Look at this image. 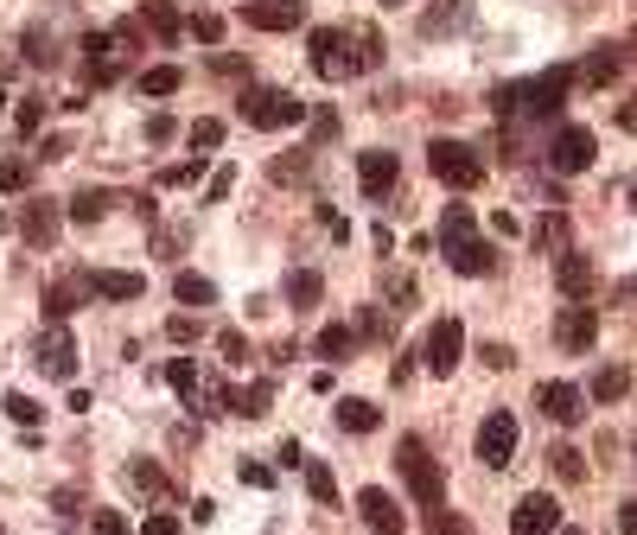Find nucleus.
<instances>
[{"mask_svg":"<svg viewBox=\"0 0 637 535\" xmlns=\"http://www.w3.org/2000/svg\"><path fill=\"white\" fill-rule=\"evenodd\" d=\"M561 535H587V529H561Z\"/></svg>","mask_w":637,"mask_h":535,"instance_id":"nucleus-52","label":"nucleus"},{"mask_svg":"<svg viewBox=\"0 0 637 535\" xmlns=\"http://www.w3.org/2000/svg\"><path fill=\"white\" fill-rule=\"evenodd\" d=\"M319 223H325V236H332V243H344V236H351V223H344L332 204H319Z\"/></svg>","mask_w":637,"mask_h":535,"instance_id":"nucleus-43","label":"nucleus"},{"mask_svg":"<svg viewBox=\"0 0 637 535\" xmlns=\"http://www.w3.org/2000/svg\"><path fill=\"white\" fill-rule=\"evenodd\" d=\"M427 166H434V179L453 185V192H472V185L485 179V160H478V147H466V141H427Z\"/></svg>","mask_w":637,"mask_h":535,"instance_id":"nucleus-4","label":"nucleus"},{"mask_svg":"<svg viewBox=\"0 0 637 535\" xmlns=\"http://www.w3.org/2000/svg\"><path fill=\"white\" fill-rule=\"evenodd\" d=\"M440 249H446V262H453L459 274H497V249L478 236V223L466 204H446V217H440Z\"/></svg>","mask_w":637,"mask_h":535,"instance_id":"nucleus-1","label":"nucleus"},{"mask_svg":"<svg viewBox=\"0 0 637 535\" xmlns=\"http://www.w3.org/2000/svg\"><path fill=\"white\" fill-rule=\"evenodd\" d=\"M555 281H561L567 300H587V293H593V262H587V255H561Z\"/></svg>","mask_w":637,"mask_h":535,"instance_id":"nucleus-21","label":"nucleus"},{"mask_svg":"<svg viewBox=\"0 0 637 535\" xmlns=\"http://www.w3.org/2000/svg\"><path fill=\"white\" fill-rule=\"evenodd\" d=\"M357 338H389V325H383V313H376V306H364V313H357Z\"/></svg>","mask_w":637,"mask_h":535,"instance_id":"nucleus-39","label":"nucleus"},{"mask_svg":"<svg viewBox=\"0 0 637 535\" xmlns=\"http://www.w3.org/2000/svg\"><path fill=\"white\" fill-rule=\"evenodd\" d=\"M338 427H344V434H376L383 414H376V402H364V395H344V402H338Z\"/></svg>","mask_w":637,"mask_h":535,"instance_id":"nucleus-19","label":"nucleus"},{"mask_svg":"<svg viewBox=\"0 0 637 535\" xmlns=\"http://www.w3.org/2000/svg\"><path fill=\"white\" fill-rule=\"evenodd\" d=\"M185 32H192L198 45H223V13H192V26H185Z\"/></svg>","mask_w":637,"mask_h":535,"instance_id":"nucleus-33","label":"nucleus"},{"mask_svg":"<svg viewBox=\"0 0 637 535\" xmlns=\"http://www.w3.org/2000/svg\"><path fill=\"white\" fill-rule=\"evenodd\" d=\"M319 293H325V281H319L313 268H294V274H287V300H294L300 313H313V306H319Z\"/></svg>","mask_w":637,"mask_h":535,"instance_id":"nucleus-23","label":"nucleus"},{"mask_svg":"<svg viewBox=\"0 0 637 535\" xmlns=\"http://www.w3.org/2000/svg\"><path fill=\"white\" fill-rule=\"evenodd\" d=\"M192 147H198V153H217V147H223V122H217V115L192 122Z\"/></svg>","mask_w":637,"mask_h":535,"instance_id":"nucleus-34","label":"nucleus"},{"mask_svg":"<svg viewBox=\"0 0 637 535\" xmlns=\"http://www.w3.org/2000/svg\"><path fill=\"white\" fill-rule=\"evenodd\" d=\"M383 7H395V0H383Z\"/></svg>","mask_w":637,"mask_h":535,"instance_id":"nucleus-54","label":"nucleus"},{"mask_svg":"<svg viewBox=\"0 0 637 535\" xmlns=\"http://www.w3.org/2000/svg\"><path fill=\"white\" fill-rule=\"evenodd\" d=\"M58 223H64L58 204H51V198H32V204H26V217H20V230H26V243H32V249H51V243H58Z\"/></svg>","mask_w":637,"mask_h":535,"instance_id":"nucleus-18","label":"nucleus"},{"mask_svg":"<svg viewBox=\"0 0 637 535\" xmlns=\"http://www.w3.org/2000/svg\"><path fill=\"white\" fill-rule=\"evenodd\" d=\"M230 179H236V172H230V166H223V172H217V179H211V185H204V198H211V204H217V198H230Z\"/></svg>","mask_w":637,"mask_h":535,"instance_id":"nucleus-49","label":"nucleus"},{"mask_svg":"<svg viewBox=\"0 0 637 535\" xmlns=\"http://www.w3.org/2000/svg\"><path fill=\"white\" fill-rule=\"evenodd\" d=\"M90 535H128V523H122L115 510H96V516H90Z\"/></svg>","mask_w":637,"mask_h":535,"instance_id":"nucleus-40","label":"nucleus"},{"mask_svg":"<svg viewBox=\"0 0 637 535\" xmlns=\"http://www.w3.org/2000/svg\"><path fill=\"white\" fill-rule=\"evenodd\" d=\"M166 338H172V344H198V338H204V325H198V319H179V313H172Z\"/></svg>","mask_w":637,"mask_h":535,"instance_id":"nucleus-38","label":"nucleus"},{"mask_svg":"<svg viewBox=\"0 0 637 535\" xmlns=\"http://www.w3.org/2000/svg\"><path fill=\"white\" fill-rule=\"evenodd\" d=\"M109 204H115L109 192H77V198H71V217H77V223H96V217H109Z\"/></svg>","mask_w":637,"mask_h":535,"instance_id":"nucleus-31","label":"nucleus"},{"mask_svg":"<svg viewBox=\"0 0 637 535\" xmlns=\"http://www.w3.org/2000/svg\"><path fill=\"white\" fill-rule=\"evenodd\" d=\"M32 364L45 376H77V332L71 325H45V332L32 338Z\"/></svg>","mask_w":637,"mask_h":535,"instance_id":"nucleus-7","label":"nucleus"},{"mask_svg":"<svg viewBox=\"0 0 637 535\" xmlns=\"http://www.w3.org/2000/svg\"><path fill=\"white\" fill-rule=\"evenodd\" d=\"M357 516H364V523H370L376 535H402V523H408L402 504H395V497H389L383 485H364V491H357Z\"/></svg>","mask_w":637,"mask_h":535,"instance_id":"nucleus-13","label":"nucleus"},{"mask_svg":"<svg viewBox=\"0 0 637 535\" xmlns=\"http://www.w3.org/2000/svg\"><path fill=\"white\" fill-rule=\"evenodd\" d=\"M7 414H13V421H20V427H39V421H45V408L32 402V395H20V389L7 395Z\"/></svg>","mask_w":637,"mask_h":535,"instance_id":"nucleus-35","label":"nucleus"},{"mask_svg":"<svg viewBox=\"0 0 637 535\" xmlns=\"http://www.w3.org/2000/svg\"><path fill=\"white\" fill-rule=\"evenodd\" d=\"M147 141H172V115H153V122H147Z\"/></svg>","mask_w":637,"mask_h":535,"instance_id":"nucleus-50","label":"nucleus"},{"mask_svg":"<svg viewBox=\"0 0 637 535\" xmlns=\"http://www.w3.org/2000/svg\"><path fill=\"white\" fill-rule=\"evenodd\" d=\"M555 472H561V478H580V472H587V459H580L574 446H561V453H555Z\"/></svg>","mask_w":637,"mask_h":535,"instance_id":"nucleus-44","label":"nucleus"},{"mask_svg":"<svg viewBox=\"0 0 637 535\" xmlns=\"http://www.w3.org/2000/svg\"><path fill=\"white\" fill-rule=\"evenodd\" d=\"M536 408L548 414V421H561V427H574L580 414H587V395H580L574 383H542L536 389Z\"/></svg>","mask_w":637,"mask_h":535,"instance_id":"nucleus-17","label":"nucleus"},{"mask_svg":"<svg viewBox=\"0 0 637 535\" xmlns=\"http://www.w3.org/2000/svg\"><path fill=\"white\" fill-rule=\"evenodd\" d=\"M395 153L389 147H370V153H357V185H364V198H389L395 192Z\"/></svg>","mask_w":637,"mask_h":535,"instance_id":"nucleus-14","label":"nucleus"},{"mask_svg":"<svg viewBox=\"0 0 637 535\" xmlns=\"http://www.w3.org/2000/svg\"><path fill=\"white\" fill-rule=\"evenodd\" d=\"M90 287L102 293V300H141V287H147V281H141V274H122V268H96V274H90Z\"/></svg>","mask_w":637,"mask_h":535,"instance_id":"nucleus-20","label":"nucleus"},{"mask_svg":"<svg viewBox=\"0 0 637 535\" xmlns=\"http://www.w3.org/2000/svg\"><path fill=\"white\" fill-rule=\"evenodd\" d=\"M90 293H96V287H90V274H64V281H51V287H45V319H51V325H64L83 300H90Z\"/></svg>","mask_w":637,"mask_h":535,"instance_id":"nucleus-15","label":"nucleus"},{"mask_svg":"<svg viewBox=\"0 0 637 535\" xmlns=\"http://www.w3.org/2000/svg\"><path fill=\"white\" fill-rule=\"evenodd\" d=\"M510 535H561V504H555L548 491L516 497V510H510Z\"/></svg>","mask_w":637,"mask_h":535,"instance_id":"nucleus-9","label":"nucleus"},{"mask_svg":"<svg viewBox=\"0 0 637 535\" xmlns=\"http://www.w3.org/2000/svg\"><path fill=\"white\" fill-rule=\"evenodd\" d=\"M185 26H192V20H179V7H166V0H153V7H147V32H153V39H179V32Z\"/></svg>","mask_w":637,"mask_h":535,"instance_id":"nucleus-25","label":"nucleus"},{"mask_svg":"<svg viewBox=\"0 0 637 535\" xmlns=\"http://www.w3.org/2000/svg\"><path fill=\"white\" fill-rule=\"evenodd\" d=\"M172 300H179V306H211L217 281H211V274H172Z\"/></svg>","mask_w":637,"mask_h":535,"instance_id":"nucleus-22","label":"nucleus"},{"mask_svg":"<svg viewBox=\"0 0 637 535\" xmlns=\"http://www.w3.org/2000/svg\"><path fill=\"white\" fill-rule=\"evenodd\" d=\"M141 535H179V516H147Z\"/></svg>","mask_w":637,"mask_h":535,"instance_id":"nucleus-48","label":"nucleus"},{"mask_svg":"<svg viewBox=\"0 0 637 535\" xmlns=\"http://www.w3.org/2000/svg\"><path fill=\"white\" fill-rule=\"evenodd\" d=\"M567 90H574V71H548V77H536V83H523V115H536V122L561 115Z\"/></svg>","mask_w":637,"mask_h":535,"instance_id":"nucleus-11","label":"nucleus"},{"mask_svg":"<svg viewBox=\"0 0 637 535\" xmlns=\"http://www.w3.org/2000/svg\"><path fill=\"white\" fill-rule=\"evenodd\" d=\"M217 344H223V357H230V364H243V357H249V338H243V332H223Z\"/></svg>","mask_w":637,"mask_h":535,"instance_id":"nucleus-47","label":"nucleus"},{"mask_svg":"<svg viewBox=\"0 0 637 535\" xmlns=\"http://www.w3.org/2000/svg\"><path fill=\"white\" fill-rule=\"evenodd\" d=\"M593 338H599V313H593V306H580V300H574V306H567V313L555 319V344H561V351H574V357H580V351H593Z\"/></svg>","mask_w":637,"mask_h":535,"instance_id":"nucleus-12","label":"nucleus"},{"mask_svg":"<svg viewBox=\"0 0 637 535\" xmlns=\"http://www.w3.org/2000/svg\"><path fill=\"white\" fill-rule=\"evenodd\" d=\"M0 192H26V166H20V160L0 166Z\"/></svg>","mask_w":637,"mask_h":535,"instance_id":"nucleus-46","label":"nucleus"},{"mask_svg":"<svg viewBox=\"0 0 637 535\" xmlns=\"http://www.w3.org/2000/svg\"><path fill=\"white\" fill-rule=\"evenodd\" d=\"M625 389H631V370L625 364H606L593 376V402H625Z\"/></svg>","mask_w":637,"mask_h":535,"instance_id":"nucleus-27","label":"nucleus"},{"mask_svg":"<svg viewBox=\"0 0 637 535\" xmlns=\"http://www.w3.org/2000/svg\"><path fill=\"white\" fill-rule=\"evenodd\" d=\"M631 204H637V185H631Z\"/></svg>","mask_w":637,"mask_h":535,"instance_id":"nucleus-53","label":"nucleus"},{"mask_svg":"<svg viewBox=\"0 0 637 535\" xmlns=\"http://www.w3.org/2000/svg\"><path fill=\"white\" fill-rule=\"evenodd\" d=\"M306 491H313V504H338V478H332V465H306Z\"/></svg>","mask_w":637,"mask_h":535,"instance_id":"nucleus-29","label":"nucleus"},{"mask_svg":"<svg viewBox=\"0 0 637 535\" xmlns=\"http://www.w3.org/2000/svg\"><path fill=\"white\" fill-rule=\"evenodd\" d=\"M243 485H255V491H268V485H274V472H268L262 459H243Z\"/></svg>","mask_w":637,"mask_h":535,"instance_id":"nucleus-45","label":"nucleus"},{"mask_svg":"<svg viewBox=\"0 0 637 535\" xmlns=\"http://www.w3.org/2000/svg\"><path fill=\"white\" fill-rule=\"evenodd\" d=\"M204 179V153L198 160H179V166H160L153 172V185H160V192H185V185H198Z\"/></svg>","mask_w":637,"mask_h":535,"instance_id":"nucleus-24","label":"nucleus"},{"mask_svg":"<svg viewBox=\"0 0 637 535\" xmlns=\"http://www.w3.org/2000/svg\"><path fill=\"white\" fill-rule=\"evenodd\" d=\"M434 535H472V516H459V510H434Z\"/></svg>","mask_w":637,"mask_h":535,"instance_id":"nucleus-36","label":"nucleus"},{"mask_svg":"<svg viewBox=\"0 0 637 535\" xmlns=\"http://www.w3.org/2000/svg\"><path fill=\"white\" fill-rule=\"evenodd\" d=\"M395 465H402V478H408V491H415L421 510H440L446 504V472H440V459L427 453L421 434H408L402 446H395Z\"/></svg>","mask_w":637,"mask_h":535,"instance_id":"nucleus-3","label":"nucleus"},{"mask_svg":"<svg viewBox=\"0 0 637 535\" xmlns=\"http://www.w3.org/2000/svg\"><path fill=\"white\" fill-rule=\"evenodd\" d=\"M211 71H217V77H236V83H243V77H249V58H236V51H217V58H211Z\"/></svg>","mask_w":637,"mask_h":535,"instance_id":"nucleus-37","label":"nucleus"},{"mask_svg":"<svg viewBox=\"0 0 637 535\" xmlns=\"http://www.w3.org/2000/svg\"><path fill=\"white\" fill-rule=\"evenodd\" d=\"M128 478H134V491H141V497H166V472H160L153 459H134Z\"/></svg>","mask_w":637,"mask_h":535,"instance_id":"nucleus-28","label":"nucleus"},{"mask_svg":"<svg viewBox=\"0 0 637 535\" xmlns=\"http://www.w3.org/2000/svg\"><path fill=\"white\" fill-rule=\"evenodd\" d=\"M510 453H516V414L491 408V414H485V427H478V459H485L491 472H504Z\"/></svg>","mask_w":637,"mask_h":535,"instance_id":"nucleus-10","label":"nucleus"},{"mask_svg":"<svg viewBox=\"0 0 637 535\" xmlns=\"http://www.w3.org/2000/svg\"><path fill=\"white\" fill-rule=\"evenodd\" d=\"M179 90V64H153V71H141V96H172Z\"/></svg>","mask_w":637,"mask_h":535,"instance_id":"nucleus-30","label":"nucleus"},{"mask_svg":"<svg viewBox=\"0 0 637 535\" xmlns=\"http://www.w3.org/2000/svg\"><path fill=\"white\" fill-rule=\"evenodd\" d=\"M268 172L274 179H306V153H287V160H274Z\"/></svg>","mask_w":637,"mask_h":535,"instance_id":"nucleus-42","label":"nucleus"},{"mask_svg":"<svg viewBox=\"0 0 637 535\" xmlns=\"http://www.w3.org/2000/svg\"><path fill=\"white\" fill-rule=\"evenodd\" d=\"M313 351L325 357V364H338V357H351V351H357V332H344V325H325V332L313 338Z\"/></svg>","mask_w":637,"mask_h":535,"instance_id":"nucleus-26","label":"nucleus"},{"mask_svg":"<svg viewBox=\"0 0 637 535\" xmlns=\"http://www.w3.org/2000/svg\"><path fill=\"white\" fill-rule=\"evenodd\" d=\"M459 357H466V325H459V319H434V332H427V344H421V364L434 376H453Z\"/></svg>","mask_w":637,"mask_h":535,"instance_id":"nucleus-8","label":"nucleus"},{"mask_svg":"<svg viewBox=\"0 0 637 535\" xmlns=\"http://www.w3.org/2000/svg\"><path fill=\"white\" fill-rule=\"evenodd\" d=\"M306 58H313V71L325 83H344V77H364L370 71L364 39H351V32H338V26H319L313 39H306Z\"/></svg>","mask_w":637,"mask_h":535,"instance_id":"nucleus-2","label":"nucleus"},{"mask_svg":"<svg viewBox=\"0 0 637 535\" xmlns=\"http://www.w3.org/2000/svg\"><path fill=\"white\" fill-rule=\"evenodd\" d=\"M243 122L249 128H300L306 102L287 96V90H262V83H249V90H243Z\"/></svg>","mask_w":637,"mask_h":535,"instance_id":"nucleus-5","label":"nucleus"},{"mask_svg":"<svg viewBox=\"0 0 637 535\" xmlns=\"http://www.w3.org/2000/svg\"><path fill=\"white\" fill-rule=\"evenodd\" d=\"M599 160V141H593V128H580V122H567V128H555V141H548V166L555 172H587Z\"/></svg>","mask_w":637,"mask_h":535,"instance_id":"nucleus-6","label":"nucleus"},{"mask_svg":"<svg viewBox=\"0 0 637 535\" xmlns=\"http://www.w3.org/2000/svg\"><path fill=\"white\" fill-rule=\"evenodd\" d=\"M243 20H249L255 32H294V26L306 20V7H300V0H249Z\"/></svg>","mask_w":637,"mask_h":535,"instance_id":"nucleus-16","label":"nucleus"},{"mask_svg":"<svg viewBox=\"0 0 637 535\" xmlns=\"http://www.w3.org/2000/svg\"><path fill=\"white\" fill-rule=\"evenodd\" d=\"M618 529H625V535H637V497H631L625 510H618Z\"/></svg>","mask_w":637,"mask_h":535,"instance_id":"nucleus-51","label":"nucleus"},{"mask_svg":"<svg viewBox=\"0 0 637 535\" xmlns=\"http://www.w3.org/2000/svg\"><path fill=\"white\" fill-rule=\"evenodd\" d=\"M166 383L185 395V402H198V364H185V357H172L166 364Z\"/></svg>","mask_w":637,"mask_h":535,"instance_id":"nucleus-32","label":"nucleus"},{"mask_svg":"<svg viewBox=\"0 0 637 535\" xmlns=\"http://www.w3.org/2000/svg\"><path fill=\"white\" fill-rule=\"evenodd\" d=\"M13 128H20V134H39V102H20V109H13Z\"/></svg>","mask_w":637,"mask_h":535,"instance_id":"nucleus-41","label":"nucleus"}]
</instances>
